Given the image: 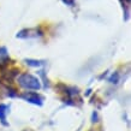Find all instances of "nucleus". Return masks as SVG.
I'll use <instances>...</instances> for the list:
<instances>
[{
    "mask_svg": "<svg viewBox=\"0 0 131 131\" xmlns=\"http://www.w3.org/2000/svg\"><path fill=\"white\" fill-rule=\"evenodd\" d=\"M18 84L24 89H30V90H39L41 88L40 80L30 73H22L18 77Z\"/></svg>",
    "mask_w": 131,
    "mask_h": 131,
    "instance_id": "obj_1",
    "label": "nucleus"
},
{
    "mask_svg": "<svg viewBox=\"0 0 131 131\" xmlns=\"http://www.w3.org/2000/svg\"><path fill=\"white\" fill-rule=\"evenodd\" d=\"M20 97L25 100L27 102L32 103V105H37V106H42V103H43V97L40 94L34 93V91H25V93H23L20 95Z\"/></svg>",
    "mask_w": 131,
    "mask_h": 131,
    "instance_id": "obj_2",
    "label": "nucleus"
},
{
    "mask_svg": "<svg viewBox=\"0 0 131 131\" xmlns=\"http://www.w3.org/2000/svg\"><path fill=\"white\" fill-rule=\"evenodd\" d=\"M39 36H41V31L37 28L24 29L17 34V37H19V39H36Z\"/></svg>",
    "mask_w": 131,
    "mask_h": 131,
    "instance_id": "obj_3",
    "label": "nucleus"
},
{
    "mask_svg": "<svg viewBox=\"0 0 131 131\" xmlns=\"http://www.w3.org/2000/svg\"><path fill=\"white\" fill-rule=\"evenodd\" d=\"M8 107L7 105H5V103H0V122L4 124V125H7V122H6V115L8 113Z\"/></svg>",
    "mask_w": 131,
    "mask_h": 131,
    "instance_id": "obj_4",
    "label": "nucleus"
},
{
    "mask_svg": "<svg viewBox=\"0 0 131 131\" xmlns=\"http://www.w3.org/2000/svg\"><path fill=\"white\" fill-rule=\"evenodd\" d=\"M8 59L10 58H8L7 49L5 47H0V64H6Z\"/></svg>",
    "mask_w": 131,
    "mask_h": 131,
    "instance_id": "obj_5",
    "label": "nucleus"
},
{
    "mask_svg": "<svg viewBox=\"0 0 131 131\" xmlns=\"http://www.w3.org/2000/svg\"><path fill=\"white\" fill-rule=\"evenodd\" d=\"M25 63L28 64L29 66H41V65L45 64L43 61H41V60H34V59H27Z\"/></svg>",
    "mask_w": 131,
    "mask_h": 131,
    "instance_id": "obj_6",
    "label": "nucleus"
}]
</instances>
